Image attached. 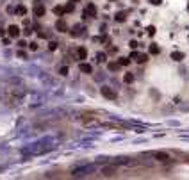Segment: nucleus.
Masks as SVG:
<instances>
[{"mask_svg": "<svg viewBox=\"0 0 189 180\" xmlns=\"http://www.w3.org/2000/svg\"><path fill=\"white\" fill-rule=\"evenodd\" d=\"M171 59L177 61V63H180L182 59H184V54H182V52H171Z\"/></svg>", "mask_w": 189, "mask_h": 180, "instance_id": "4468645a", "label": "nucleus"}, {"mask_svg": "<svg viewBox=\"0 0 189 180\" xmlns=\"http://www.w3.org/2000/svg\"><path fill=\"white\" fill-rule=\"evenodd\" d=\"M70 34H71L73 38H79V36H82V34H84V27H82V25H75V27H73V30L70 32Z\"/></svg>", "mask_w": 189, "mask_h": 180, "instance_id": "9d476101", "label": "nucleus"}, {"mask_svg": "<svg viewBox=\"0 0 189 180\" xmlns=\"http://www.w3.org/2000/svg\"><path fill=\"white\" fill-rule=\"evenodd\" d=\"M77 55H79V59H86V55H87V50L82 46V48H79V50H77Z\"/></svg>", "mask_w": 189, "mask_h": 180, "instance_id": "f3484780", "label": "nucleus"}, {"mask_svg": "<svg viewBox=\"0 0 189 180\" xmlns=\"http://www.w3.org/2000/svg\"><path fill=\"white\" fill-rule=\"evenodd\" d=\"M137 46V41H130V48H136Z\"/></svg>", "mask_w": 189, "mask_h": 180, "instance_id": "c85d7f7f", "label": "nucleus"}, {"mask_svg": "<svg viewBox=\"0 0 189 180\" xmlns=\"http://www.w3.org/2000/svg\"><path fill=\"white\" fill-rule=\"evenodd\" d=\"M96 57H98V59H96L98 63H104V61H105V54H104V52H100V54H98Z\"/></svg>", "mask_w": 189, "mask_h": 180, "instance_id": "b1692460", "label": "nucleus"}, {"mask_svg": "<svg viewBox=\"0 0 189 180\" xmlns=\"http://www.w3.org/2000/svg\"><path fill=\"white\" fill-rule=\"evenodd\" d=\"M100 93H102V96L107 98V100H116V91L111 89L109 86H102V88H100Z\"/></svg>", "mask_w": 189, "mask_h": 180, "instance_id": "39448f33", "label": "nucleus"}, {"mask_svg": "<svg viewBox=\"0 0 189 180\" xmlns=\"http://www.w3.org/2000/svg\"><path fill=\"white\" fill-rule=\"evenodd\" d=\"M84 16H86V18L96 16V5H94V4H87L86 9H84Z\"/></svg>", "mask_w": 189, "mask_h": 180, "instance_id": "423d86ee", "label": "nucleus"}, {"mask_svg": "<svg viewBox=\"0 0 189 180\" xmlns=\"http://www.w3.org/2000/svg\"><path fill=\"white\" fill-rule=\"evenodd\" d=\"M79 70L82 71V73H86V75H91V73H93V66L87 64V63H80L79 64Z\"/></svg>", "mask_w": 189, "mask_h": 180, "instance_id": "6e6552de", "label": "nucleus"}, {"mask_svg": "<svg viewBox=\"0 0 189 180\" xmlns=\"http://www.w3.org/2000/svg\"><path fill=\"white\" fill-rule=\"evenodd\" d=\"M123 80H125L127 84H132L134 80H136V75H134V73H125V77H123Z\"/></svg>", "mask_w": 189, "mask_h": 180, "instance_id": "2eb2a0df", "label": "nucleus"}, {"mask_svg": "<svg viewBox=\"0 0 189 180\" xmlns=\"http://www.w3.org/2000/svg\"><path fill=\"white\" fill-rule=\"evenodd\" d=\"M56 30L57 32H66V30H68V25H66L64 20H59V22L56 23Z\"/></svg>", "mask_w": 189, "mask_h": 180, "instance_id": "9b49d317", "label": "nucleus"}, {"mask_svg": "<svg viewBox=\"0 0 189 180\" xmlns=\"http://www.w3.org/2000/svg\"><path fill=\"white\" fill-rule=\"evenodd\" d=\"M79 119H80V123H82L84 127H93V125L98 123V119L94 118V116H91V114H82Z\"/></svg>", "mask_w": 189, "mask_h": 180, "instance_id": "20e7f679", "label": "nucleus"}, {"mask_svg": "<svg viewBox=\"0 0 189 180\" xmlns=\"http://www.w3.org/2000/svg\"><path fill=\"white\" fill-rule=\"evenodd\" d=\"M34 15H36V16H43V15H45V7H43L41 4H36V7H34Z\"/></svg>", "mask_w": 189, "mask_h": 180, "instance_id": "ddd939ff", "label": "nucleus"}, {"mask_svg": "<svg viewBox=\"0 0 189 180\" xmlns=\"http://www.w3.org/2000/svg\"><path fill=\"white\" fill-rule=\"evenodd\" d=\"M48 48H50V50H56V48H57V43H56V41H50Z\"/></svg>", "mask_w": 189, "mask_h": 180, "instance_id": "393cba45", "label": "nucleus"}, {"mask_svg": "<svg viewBox=\"0 0 189 180\" xmlns=\"http://www.w3.org/2000/svg\"><path fill=\"white\" fill-rule=\"evenodd\" d=\"M114 173H116V168L114 166H105L102 169V177H114Z\"/></svg>", "mask_w": 189, "mask_h": 180, "instance_id": "1a4fd4ad", "label": "nucleus"}, {"mask_svg": "<svg viewBox=\"0 0 189 180\" xmlns=\"http://www.w3.org/2000/svg\"><path fill=\"white\" fill-rule=\"evenodd\" d=\"M66 11H68V13L73 11V4H68V5H66V7H64V13H66Z\"/></svg>", "mask_w": 189, "mask_h": 180, "instance_id": "a878e982", "label": "nucleus"}, {"mask_svg": "<svg viewBox=\"0 0 189 180\" xmlns=\"http://www.w3.org/2000/svg\"><path fill=\"white\" fill-rule=\"evenodd\" d=\"M50 141L46 139V141H38V143H32L29 146H25L22 148V153L23 155H41V153H46L54 150V144H48Z\"/></svg>", "mask_w": 189, "mask_h": 180, "instance_id": "f257e3e1", "label": "nucleus"}, {"mask_svg": "<svg viewBox=\"0 0 189 180\" xmlns=\"http://www.w3.org/2000/svg\"><path fill=\"white\" fill-rule=\"evenodd\" d=\"M150 2H152L153 5H159V4H161V0H150Z\"/></svg>", "mask_w": 189, "mask_h": 180, "instance_id": "c756f323", "label": "nucleus"}, {"mask_svg": "<svg viewBox=\"0 0 189 180\" xmlns=\"http://www.w3.org/2000/svg\"><path fill=\"white\" fill-rule=\"evenodd\" d=\"M146 30H148V34H150V36H153V34H155V29H153V27H148Z\"/></svg>", "mask_w": 189, "mask_h": 180, "instance_id": "bb28decb", "label": "nucleus"}, {"mask_svg": "<svg viewBox=\"0 0 189 180\" xmlns=\"http://www.w3.org/2000/svg\"><path fill=\"white\" fill-rule=\"evenodd\" d=\"M59 75H68V66H63V68H59Z\"/></svg>", "mask_w": 189, "mask_h": 180, "instance_id": "412c9836", "label": "nucleus"}, {"mask_svg": "<svg viewBox=\"0 0 189 180\" xmlns=\"http://www.w3.org/2000/svg\"><path fill=\"white\" fill-rule=\"evenodd\" d=\"M73 2H79V0H73Z\"/></svg>", "mask_w": 189, "mask_h": 180, "instance_id": "7c9ffc66", "label": "nucleus"}, {"mask_svg": "<svg viewBox=\"0 0 189 180\" xmlns=\"http://www.w3.org/2000/svg\"><path fill=\"white\" fill-rule=\"evenodd\" d=\"M7 30H9V36H11V38H18V36H20V29L16 27V25H11Z\"/></svg>", "mask_w": 189, "mask_h": 180, "instance_id": "f8f14e48", "label": "nucleus"}, {"mask_svg": "<svg viewBox=\"0 0 189 180\" xmlns=\"http://www.w3.org/2000/svg\"><path fill=\"white\" fill-rule=\"evenodd\" d=\"M187 11H189V5H187Z\"/></svg>", "mask_w": 189, "mask_h": 180, "instance_id": "473e14b6", "label": "nucleus"}, {"mask_svg": "<svg viewBox=\"0 0 189 180\" xmlns=\"http://www.w3.org/2000/svg\"><path fill=\"white\" fill-rule=\"evenodd\" d=\"M111 2H116V0H111Z\"/></svg>", "mask_w": 189, "mask_h": 180, "instance_id": "2f4dec72", "label": "nucleus"}, {"mask_svg": "<svg viewBox=\"0 0 189 180\" xmlns=\"http://www.w3.org/2000/svg\"><path fill=\"white\" fill-rule=\"evenodd\" d=\"M130 59H134V61H136L137 64H145V63L148 61V55H145V54H137V52H132Z\"/></svg>", "mask_w": 189, "mask_h": 180, "instance_id": "0eeeda50", "label": "nucleus"}, {"mask_svg": "<svg viewBox=\"0 0 189 180\" xmlns=\"http://www.w3.org/2000/svg\"><path fill=\"white\" fill-rule=\"evenodd\" d=\"M114 20H116V22L118 23H121V22H125V20H127V15H125V13H116V16H114Z\"/></svg>", "mask_w": 189, "mask_h": 180, "instance_id": "dca6fc26", "label": "nucleus"}, {"mask_svg": "<svg viewBox=\"0 0 189 180\" xmlns=\"http://www.w3.org/2000/svg\"><path fill=\"white\" fill-rule=\"evenodd\" d=\"M54 13H56V15H59V16H61V15H64V7H61V5H57V7L54 9Z\"/></svg>", "mask_w": 189, "mask_h": 180, "instance_id": "aec40b11", "label": "nucleus"}, {"mask_svg": "<svg viewBox=\"0 0 189 180\" xmlns=\"http://www.w3.org/2000/svg\"><path fill=\"white\" fill-rule=\"evenodd\" d=\"M30 50H38V43H30Z\"/></svg>", "mask_w": 189, "mask_h": 180, "instance_id": "cd10ccee", "label": "nucleus"}, {"mask_svg": "<svg viewBox=\"0 0 189 180\" xmlns=\"http://www.w3.org/2000/svg\"><path fill=\"white\" fill-rule=\"evenodd\" d=\"M16 13H18V15H25L27 9L23 7V5H18V7H16Z\"/></svg>", "mask_w": 189, "mask_h": 180, "instance_id": "4be33fe9", "label": "nucleus"}, {"mask_svg": "<svg viewBox=\"0 0 189 180\" xmlns=\"http://www.w3.org/2000/svg\"><path fill=\"white\" fill-rule=\"evenodd\" d=\"M150 155L153 159H157V161H161V162H170L171 161V155L168 152H163V150H155V152L150 153Z\"/></svg>", "mask_w": 189, "mask_h": 180, "instance_id": "7ed1b4c3", "label": "nucleus"}, {"mask_svg": "<svg viewBox=\"0 0 189 180\" xmlns=\"http://www.w3.org/2000/svg\"><path fill=\"white\" fill-rule=\"evenodd\" d=\"M94 171H96V166L94 164H80V166L71 169V177L73 178H84V177L91 175V173H94Z\"/></svg>", "mask_w": 189, "mask_h": 180, "instance_id": "f03ea898", "label": "nucleus"}, {"mask_svg": "<svg viewBox=\"0 0 189 180\" xmlns=\"http://www.w3.org/2000/svg\"><path fill=\"white\" fill-rule=\"evenodd\" d=\"M109 70L111 71H118L120 70V64L118 63H109Z\"/></svg>", "mask_w": 189, "mask_h": 180, "instance_id": "6ab92c4d", "label": "nucleus"}, {"mask_svg": "<svg viewBox=\"0 0 189 180\" xmlns=\"http://www.w3.org/2000/svg\"><path fill=\"white\" fill-rule=\"evenodd\" d=\"M118 64H120V66H129V64H130V59H127V57H120V59H118Z\"/></svg>", "mask_w": 189, "mask_h": 180, "instance_id": "a211bd4d", "label": "nucleus"}, {"mask_svg": "<svg viewBox=\"0 0 189 180\" xmlns=\"http://www.w3.org/2000/svg\"><path fill=\"white\" fill-rule=\"evenodd\" d=\"M159 52H161V50H159V46H157V45L150 46V54H159Z\"/></svg>", "mask_w": 189, "mask_h": 180, "instance_id": "5701e85b", "label": "nucleus"}]
</instances>
